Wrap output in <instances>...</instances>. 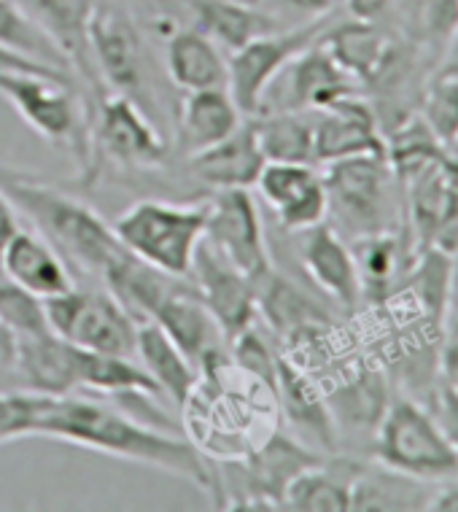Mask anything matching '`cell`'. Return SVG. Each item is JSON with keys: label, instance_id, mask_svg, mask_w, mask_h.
<instances>
[{"label": "cell", "instance_id": "1", "mask_svg": "<svg viewBox=\"0 0 458 512\" xmlns=\"http://www.w3.org/2000/svg\"><path fill=\"white\" fill-rule=\"evenodd\" d=\"M30 437L68 442L106 453L111 459L162 469L168 475L184 477L213 499L219 496L216 472L208 464V456L192 440L146 424L130 410H119L103 402V397L44 394Z\"/></svg>", "mask_w": 458, "mask_h": 512}, {"label": "cell", "instance_id": "2", "mask_svg": "<svg viewBox=\"0 0 458 512\" xmlns=\"http://www.w3.org/2000/svg\"><path fill=\"white\" fill-rule=\"evenodd\" d=\"M0 189L14 208L36 224L68 265L103 278L127 248L119 243L114 227L100 219L89 205L73 200L54 186L38 184L19 170H0Z\"/></svg>", "mask_w": 458, "mask_h": 512}, {"label": "cell", "instance_id": "3", "mask_svg": "<svg viewBox=\"0 0 458 512\" xmlns=\"http://www.w3.org/2000/svg\"><path fill=\"white\" fill-rule=\"evenodd\" d=\"M375 464L423 483H445L458 477V453L448 434L415 399H391L372 440Z\"/></svg>", "mask_w": 458, "mask_h": 512}, {"label": "cell", "instance_id": "4", "mask_svg": "<svg viewBox=\"0 0 458 512\" xmlns=\"http://www.w3.org/2000/svg\"><path fill=\"white\" fill-rule=\"evenodd\" d=\"M111 227L119 243L141 262L176 278H189L194 254L205 235V203L141 200L119 213Z\"/></svg>", "mask_w": 458, "mask_h": 512}, {"label": "cell", "instance_id": "5", "mask_svg": "<svg viewBox=\"0 0 458 512\" xmlns=\"http://www.w3.org/2000/svg\"><path fill=\"white\" fill-rule=\"evenodd\" d=\"M0 98L9 100L19 119L33 127L44 141L62 151H71L84 178L89 176V114L73 84L38 73L0 71Z\"/></svg>", "mask_w": 458, "mask_h": 512}, {"label": "cell", "instance_id": "6", "mask_svg": "<svg viewBox=\"0 0 458 512\" xmlns=\"http://www.w3.org/2000/svg\"><path fill=\"white\" fill-rule=\"evenodd\" d=\"M46 321L62 340L97 351V354L135 359L138 321L108 289H81L52 294L44 300Z\"/></svg>", "mask_w": 458, "mask_h": 512}, {"label": "cell", "instance_id": "7", "mask_svg": "<svg viewBox=\"0 0 458 512\" xmlns=\"http://www.w3.org/2000/svg\"><path fill=\"white\" fill-rule=\"evenodd\" d=\"M329 216L335 230L353 238L391 232L394 197H391V162L386 157H351L329 162L324 173Z\"/></svg>", "mask_w": 458, "mask_h": 512}, {"label": "cell", "instance_id": "8", "mask_svg": "<svg viewBox=\"0 0 458 512\" xmlns=\"http://www.w3.org/2000/svg\"><path fill=\"white\" fill-rule=\"evenodd\" d=\"M89 141L92 168L87 184L95 181L106 162L127 170H151L159 168L170 151L168 141L151 124V116L143 111L141 103L122 92L100 95L95 119L89 122Z\"/></svg>", "mask_w": 458, "mask_h": 512}, {"label": "cell", "instance_id": "9", "mask_svg": "<svg viewBox=\"0 0 458 512\" xmlns=\"http://www.w3.org/2000/svg\"><path fill=\"white\" fill-rule=\"evenodd\" d=\"M326 30V17L313 19L308 25L289 30V33H265L248 41L227 57V92L240 108V114L256 116L265 108L267 89L286 71L294 57L316 44L318 36Z\"/></svg>", "mask_w": 458, "mask_h": 512}, {"label": "cell", "instance_id": "10", "mask_svg": "<svg viewBox=\"0 0 458 512\" xmlns=\"http://www.w3.org/2000/svg\"><path fill=\"white\" fill-rule=\"evenodd\" d=\"M203 238L254 286L273 273L262 213L251 189H216L205 200Z\"/></svg>", "mask_w": 458, "mask_h": 512}, {"label": "cell", "instance_id": "11", "mask_svg": "<svg viewBox=\"0 0 458 512\" xmlns=\"http://www.w3.org/2000/svg\"><path fill=\"white\" fill-rule=\"evenodd\" d=\"M89 54L103 87L141 103L146 84V46L135 19L119 0H95L89 17Z\"/></svg>", "mask_w": 458, "mask_h": 512}, {"label": "cell", "instance_id": "12", "mask_svg": "<svg viewBox=\"0 0 458 512\" xmlns=\"http://www.w3.org/2000/svg\"><path fill=\"white\" fill-rule=\"evenodd\" d=\"M189 278H192L197 297L203 300L205 308L211 310V316L216 318V324H219L221 335H224L227 343L243 335L248 327H254L256 308H259L254 281L229 265L227 259L216 248H211V243L205 238L197 246Z\"/></svg>", "mask_w": 458, "mask_h": 512}, {"label": "cell", "instance_id": "13", "mask_svg": "<svg viewBox=\"0 0 458 512\" xmlns=\"http://www.w3.org/2000/svg\"><path fill=\"white\" fill-rule=\"evenodd\" d=\"M256 189L286 232L316 227L329 216L324 176L305 162H265Z\"/></svg>", "mask_w": 458, "mask_h": 512}, {"label": "cell", "instance_id": "14", "mask_svg": "<svg viewBox=\"0 0 458 512\" xmlns=\"http://www.w3.org/2000/svg\"><path fill=\"white\" fill-rule=\"evenodd\" d=\"M313 151L316 162L329 165L351 157H386V141L372 108L359 95H348L316 111Z\"/></svg>", "mask_w": 458, "mask_h": 512}, {"label": "cell", "instance_id": "15", "mask_svg": "<svg viewBox=\"0 0 458 512\" xmlns=\"http://www.w3.org/2000/svg\"><path fill=\"white\" fill-rule=\"evenodd\" d=\"M300 235V262L305 273L310 275V281L343 310L359 308L364 286L351 246L345 243L343 235L329 221H321L310 230H302Z\"/></svg>", "mask_w": 458, "mask_h": 512}, {"label": "cell", "instance_id": "16", "mask_svg": "<svg viewBox=\"0 0 458 512\" xmlns=\"http://www.w3.org/2000/svg\"><path fill=\"white\" fill-rule=\"evenodd\" d=\"M19 6L36 19V25L52 38L73 73H79L97 95H106V87L97 76L89 54V17L95 0H17Z\"/></svg>", "mask_w": 458, "mask_h": 512}, {"label": "cell", "instance_id": "17", "mask_svg": "<svg viewBox=\"0 0 458 512\" xmlns=\"http://www.w3.org/2000/svg\"><path fill=\"white\" fill-rule=\"evenodd\" d=\"M0 275L19 283L27 292L38 294L41 300L76 286L71 265L62 259L60 251L41 232L22 227L0 251Z\"/></svg>", "mask_w": 458, "mask_h": 512}, {"label": "cell", "instance_id": "18", "mask_svg": "<svg viewBox=\"0 0 458 512\" xmlns=\"http://www.w3.org/2000/svg\"><path fill=\"white\" fill-rule=\"evenodd\" d=\"M265 154L256 141L251 116L243 119L235 133L205 151L189 157V176L216 189H251L265 168Z\"/></svg>", "mask_w": 458, "mask_h": 512}, {"label": "cell", "instance_id": "19", "mask_svg": "<svg viewBox=\"0 0 458 512\" xmlns=\"http://www.w3.org/2000/svg\"><path fill=\"white\" fill-rule=\"evenodd\" d=\"M149 321L168 332L170 340L192 359L197 370L208 356L221 351V343H227L211 310L205 308L192 283L186 281L178 283L176 289L159 302V308L151 313Z\"/></svg>", "mask_w": 458, "mask_h": 512}, {"label": "cell", "instance_id": "20", "mask_svg": "<svg viewBox=\"0 0 458 512\" xmlns=\"http://www.w3.org/2000/svg\"><path fill=\"white\" fill-rule=\"evenodd\" d=\"M275 397L281 413H286L289 424L308 440H316L321 448L332 451L337 442L335 415L329 410V402L318 391L316 380L302 370L300 364L278 356L275 370Z\"/></svg>", "mask_w": 458, "mask_h": 512}, {"label": "cell", "instance_id": "21", "mask_svg": "<svg viewBox=\"0 0 458 512\" xmlns=\"http://www.w3.org/2000/svg\"><path fill=\"white\" fill-rule=\"evenodd\" d=\"M243 119L246 116L240 114V108L235 106L227 87L184 92L176 116L178 149L184 151L186 157L211 149L235 133Z\"/></svg>", "mask_w": 458, "mask_h": 512}, {"label": "cell", "instance_id": "22", "mask_svg": "<svg viewBox=\"0 0 458 512\" xmlns=\"http://www.w3.org/2000/svg\"><path fill=\"white\" fill-rule=\"evenodd\" d=\"M286 73H289L286 108H297V111H321L340 98L356 95V87H359V81L345 68H340V62L318 41L297 54L286 65Z\"/></svg>", "mask_w": 458, "mask_h": 512}, {"label": "cell", "instance_id": "23", "mask_svg": "<svg viewBox=\"0 0 458 512\" xmlns=\"http://www.w3.org/2000/svg\"><path fill=\"white\" fill-rule=\"evenodd\" d=\"M362 464L353 461H316L291 477L281 494V510L294 512H348L353 477Z\"/></svg>", "mask_w": 458, "mask_h": 512}, {"label": "cell", "instance_id": "24", "mask_svg": "<svg viewBox=\"0 0 458 512\" xmlns=\"http://www.w3.org/2000/svg\"><path fill=\"white\" fill-rule=\"evenodd\" d=\"M135 362L149 372V378L157 383L159 391L173 399L178 407H184L200 380V370L194 367L192 359L154 321H138Z\"/></svg>", "mask_w": 458, "mask_h": 512}, {"label": "cell", "instance_id": "25", "mask_svg": "<svg viewBox=\"0 0 458 512\" xmlns=\"http://www.w3.org/2000/svg\"><path fill=\"white\" fill-rule=\"evenodd\" d=\"M165 68L170 81L184 92L227 87V57L221 46L197 27L176 30L165 46Z\"/></svg>", "mask_w": 458, "mask_h": 512}, {"label": "cell", "instance_id": "26", "mask_svg": "<svg viewBox=\"0 0 458 512\" xmlns=\"http://www.w3.org/2000/svg\"><path fill=\"white\" fill-rule=\"evenodd\" d=\"M318 44L324 46L326 52L340 62V68H345L356 81H378L397 49L388 41L386 33H380L378 27L364 19L326 27Z\"/></svg>", "mask_w": 458, "mask_h": 512}, {"label": "cell", "instance_id": "27", "mask_svg": "<svg viewBox=\"0 0 458 512\" xmlns=\"http://www.w3.org/2000/svg\"><path fill=\"white\" fill-rule=\"evenodd\" d=\"M184 6L194 17V27L227 52L278 27L267 11L240 0H184Z\"/></svg>", "mask_w": 458, "mask_h": 512}, {"label": "cell", "instance_id": "28", "mask_svg": "<svg viewBox=\"0 0 458 512\" xmlns=\"http://www.w3.org/2000/svg\"><path fill=\"white\" fill-rule=\"evenodd\" d=\"M437 483H423L415 477L383 467H359L353 477L351 510H426Z\"/></svg>", "mask_w": 458, "mask_h": 512}, {"label": "cell", "instance_id": "29", "mask_svg": "<svg viewBox=\"0 0 458 512\" xmlns=\"http://www.w3.org/2000/svg\"><path fill=\"white\" fill-rule=\"evenodd\" d=\"M259 149L267 162H316L313 151V130H316V111H297L283 108L275 114L251 116Z\"/></svg>", "mask_w": 458, "mask_h": 512}, {"label": "cell", "instance_id": "30", "mask_svg": "<svg viewBox=\"0 0 458 512\" xmlns=\"http://www.w3.org/2000/svg\"><path fill=\"white\" fill-rule=\"evenodd\" d=\"M0 46L41 65L71 71L60 49L52 44V38L46 36L36 25V19L30 17L17 0H0Z\"/></svg>", "mask_w": 458, "mask_h": 512}, {"label": "cell", "instance_id": "31", "mask_svg": "<svg viewBox=\"0 0 458 512\" xmlns=\"http://www.w3.org/2000/svg\"><path fill=\"white\" fill-rule=\"evenodd\" d=\"M399 22L410 41L445 49L458 27V0H397Z\"/></svg>", "mask_w": 458, "mask_h": 512}, {"label": "cell", "instance_id": "32", "mask_svg": "<svg viewBox=\"0 0 458 512\" xmlns=\"http://www.w3.org/2000/svg\"><path fill=\"white\" fill-rule=\"evenodd\" d=\"M351 251L359 267L364 292L386 289L402 267V246L394 232H375V235L356 238Z\"/></svg>", "mask_w": 458, "mask_h": 512}, {"label": "cell", "instance_id": "33", "mask_svg": "<svg viewBox=\"0 0 458 512\" xmlns=\"http://www.w3.org/2000/svg\"><path fill=\"white\" fill-rule=\"evenodd\" d=\"M421 122L448 149L458 135V79L437 71L421 100Z\"/></svg>", "mask_w": 458, "mask_h": 512}, {"label": "cell", "instance_id": "34", "mask_svg": "<svg viewBox=\"0 0 458 512\" xmlns=\"http://www.w3.org/2000/svg\"><path fill=\"white\" fill-rule=\"evenodd\" d=\"M0 321L17 335V340L52 332L46 321L44 300L3 275H0Z\"/></svg>", "mask_w": 458, "mask_h": 512}, {"label": "cell", "instance_id": "35", "mask_svg": "<svg viewBox=\"0 0 458 512\" xmlns=\"http://www.w3.org/2000/svg\"><path fill=\"white\" fill-rule=\"evenodd\" d=\"M232 362L251 372L254 378L265 380L267 386L275 389V370H278V356L270 351V345L265 343V337H259L254 327H248L243 335L232 340Z\"/></svg>", "mask_w": 458, "mask_h": 512}, {"label": "cell", "instance_id": "36", "mask_svg": "<svg viewBox=\"0 0 458 512\" xmlns=\"http://www.w3.org/2000/svg\"><path fill=\"white\" fill-rule=\"evenodd\" d=\"M0 71L38 73V76H49V79L73 84L71 71H62V68H52V65H41V62L27 60V57H22V54H14L11 49H6V46H0Z\"/></svg>", "mask_w": 458, "mask_h": 512}, {"label": "cell", "instance_id": "37", "mask_svg": "<svg viewBox=\"0 0 458 512\" xmlns=\"http://www.w3.org/2000/svg\"><path fill=\"white\" fill-rule=\"evenodd\" d=\"M437 421L448 434V440L453 442V448L458 453V397L448 386H442L440 394H437Z\"/></svg>", "mask_w": 458, "mask_h": 512}, {"label": "cell", "instance_id": "38", "mask_svg": "<svg viewBox=\"0 0 458 512\" xmlns=\"http://www.w3.org/2000/svg\"><path fill=\"white\" fill-rule=\"evenodd\" d=\"M278 3L286 6V9L297 11V14H305V17L324 19L329 17L343 0H278Z\"/></svg>", "mask_w": 458, "mask_h": 512}, {"label": "cell", "instance_id": "39", "mask_svg": "<svg viewBox=\"0 0 458 512\" xmlns=\"http://www.w3.org/2000/svg\"><path fill=\"white\" fill-rule=\"evenodd\" d=\"M426 510L432 512H458V477L445 480L442 486L434 488L432 499L426 504Z\"/></svg>", "mask_w": 458, "mask_h": 512}, {"label": "cell", "instance_id": "40", "mask_svg": "<svg viewBox=\"0 0 458 512\" xmlns=\"http://www.w3.org/2000/svg\"><path fill=\"white\" fill-rule=\"evenodd\" d=\"M442 362V386H448L458 397V337H450L445 351L440 356Z\"/></svg>", "mask_w": 458, "mask_h": 512}, {"label": "cell", "instance_id": "41", "mask_svg": "<svg viewBox=\"0 0 458 512\" xmlns=\"http://www.w3.org/2000/svg\"><path fill=\"white\" fill-rule=\"evenodd\" d=\"M343 3L353 19H364V22H375L386 14V9L394 6V0H343Z\"/></svg>", "mask_w": 458, "mask_h": 512}, {"label": "cell", "instance_id": "42", "mask_svg": "<svg viewBox=\"0 0 458 512\" xmlns=\"http://www.w3.org/2000/svg\"><path fill=\"white\" fill-rule=\"evenodd\" d=\"M19 230V211L14 208L6 192L0 189V251L9 243V238Z\"/></svg>", "mask_w": 458, "mask_h": 512}, {"label": "cell", "instance_id": "43", "mask_svg": "<svg viewBox=\"0 0 458 512\" xmlns=\"http://www.w3.org/2000/svg\"><path fill=\"white\" fill-rule=\"evenodd\" d=\"M0 367H17V335L0 321Z\"/></svg>", "mask_w": 458, "mask_h": 512}, {"label": "cell", "instance_id": "44", "mask_svg": "<svg viewBox=\"0 0 458 512\" xmlns=\"http://www.w3.org/2000/svg\"><path fill=\"white\" fill-rule=\"evenodd\" d=\"M9 391H27L25 380L17 367H0V394H9Z\"/></svg>", "mask_w": 458, "mask_h": 512}, {"label": "cell", "instance_id": "45", "mask_svg": "<svg viewBox=\"0 0 458 512\" xmlns=\"http://www.w3.org/2000/svg\"><path fill=\"white\" fill-rule=\"evenodd\" d=\"M440 71L448 73V76H456L458 79V27L453 30L448 46H445V60H442Z\"/></svg>", "mask_w": 458, "mask_h": 512}, {"label": "cell", "instance_id": "46", "mask_svg": "<svg viewBox=\"0 0 458 512\" xmlns=\"http://www.w3.org/2000/svg\"><path fill=\"white\" fill-rule=\"evenodd\" d=\"M445 151H448V157H450V159H456V162H458V135H456V141L450 143V146H448V149H445Z\"/></svg>", "mask_w": 458, "mask_h": 512}, {"label": "cell", "instance_id": "47", "mask_svg": "<svg viewBox=\"0 0 458 512\" xmlns=\"http://www.w3.org/2000/svg\"><path fill=\"white\" fill-rule=\"evenodd\" d=\"M450 337H458V316L456 321H453V332H450Z\"/></svg>", "mask_w": 458, "mask_h": 512}, {"label": "cell", "instance_id": "48", "mask_svg": "<svg viewBox=\"0 0 458 512\" xmlns=\"http://www.w3.org/2000/svg\"><path fill=\"white\" fill-rule=\"evenodd\" d=\"M240 3H251V6H256V3H259V0H240Z\"/></svg>", "mask_w": 458, "mask_h": 512}, {"label": "cell", "instance_id": "49", "mask_svg": "<svg viewBox=\"0 0 458 512\" xmlns=\"http://www.w3.org/2000/svg\"><path fill=\"white\" fill-rule=\"evenodd\" d=\"M0 170H3V168H0Z\"/></svg>", "mask_w": 458, "mask_h": 512}]
</instances>
